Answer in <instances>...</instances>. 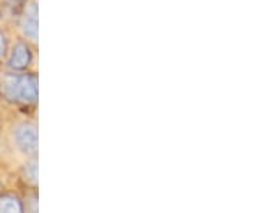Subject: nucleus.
<instances>
[{"mask_svg":"<svg viewBox=\"0 0 259 213\" xmlns=\"http://www.w3.org/2000/svg\"><path fill=\"white\" fill-rule=\"evenodd\" d=\"M0 93L6 100L20 104L37 101V78L32 74H9L0 82Z\"/></svg>","mask_w":259,"mask_h":213,"instance_id":"1","label":"nucleus"},{"mask_svg":"<svg viewBox=\"0 0 259 213\" xmlns=\"http://www.w3.org/2000/svg\"><path fill=\"white\" fill-rule=\"evenodd\" d=\"M15 140L22 153L33 156L37 151V130L32 124H22L15 131Z\"/></svg>","mask_w":259,"mask_h":213,"instance_id":"2","label":"nucleus"},{"mask_svg":"<svg viewBox=\"0 0 259 213\" xmlns=\"http://www.w3.org/2000/svg\"><path fill=\"white\" fill-rule=\"evenodd\" d=\"M22 32L25 33V36H28L32 40L37 39V8L35 3L29 5V8L25 10V15L22 18L20 23Z\"/></svg>","mask_w":259,"mask_h":213,"instance_id":"3","label":"nucleus"},{"mask_svg":"<svg viewBox=\"0 0 259 213\" xmlns=\"http://www.w3.org/2000/svg\"><path fill=\"white\" fill-rule=\"evenodd\" d=\"M30 61H32V55H30L29 48L25 44H18L12 51L9 66L12 69L20 71V69H25L30 64Z\"/></svg>","mask_w":259,"mask_h":213,"instance_id":"4","label":"nucleus"},{"mask_svg":"<svg viewBox=\"0 0 259 213\" xmlns=\"http://www.w3.org/2000/svg\"><path fill=\"white\" fill-rule=\"evenodd\" d=\"M23 210V206L16 196L2 195L0 196V212L19 213Z\"/></svg>","mask_w":259,"mask_h":213,"instance_id":"5","label":"nucleus"},{"mask_svg":"<svg viewBox=\"0 0 259 213\" xmlns=\"http://www.w3.org/2000/svg\"><path fill=\"white\" fill-rule=\"evenodd\" d=\"M6 51H8V40H6V36L0 32V62L6 55Z\"/></svg>","mask_w":259,"mask_h":213,"instance_id":"6","label":"nucleus"},{"mask_svg":"<svg viewBox=\"0 0 259 213\" xmlns=\"http://www.w3.org/2000/svg\"><path fill=\"white\" fill-rule=\"evenodd\" d=\"M12 2H13V3H22L23 0H12Z\"/></svg>","mask_w":259,"mask_h":213,"instance_id":"7","label":"nucleus"}]
</instances>
